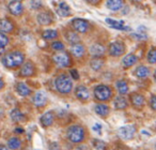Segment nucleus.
I'll return each mask as SVG.
<instances>
[{
    "instance_id": "obj_1",
    "label": "nucleus",
    "mask_w": 156,
    "mask_h": 150,
    "mask_svg": "<svg viewBox=\"0 0 156 150\" xmlns=\"http://www.w3.org/2000/svg\"><path fill=\"white\" fill-rule=\"evenodd\" d=\"M26 56L22 50H12L5 54L1 59V62L8 69H17L25 62Z\"/></svg>"
},
{
    "instance_id": "obj_2",
    "label": "nucleus",
    "mask_w": 156,
    "mask_h": 150,
    "mask_svg": "<svg viewBox=\"0 0 156 150\" xmlns=\"http://www.w3.org/2000/svg\"><path fill=\"white\" fill-rule=\"evenodd\" d=\"M55 87L57 92H59L62 96H67L73 90V79L66 73H60L55 79Z\"/></svg>"
},
{
    "instance_id": "obj_3",
    "label": "nucleus",
    "mask_w": 156,
    "mask_h": 150,
    "mask_svg": "<svg viewBox=\"0 0 156 150\" xmlns=\"http://www.w3.org/2000/svg\"><path fill=\"white\" fill-rule=\"evenodd\" d=\"M87 132L81 124H72L66 130V138L72 144H83L85 141Z\"/></svg>"
},
{
    "instance_id": "obj_4",
    "label": "nucleus",
    "mask_w": 156,
    "mask_h": 150,
    "mask_svg": "<svg viewBox=\"0 0 156 150\" xmlns=\"http://www.w3.org/2000/svg\"><path fill=\"white\" fill-rule=\"evenodd\" d=\"M93 96L96 101L100 103L108 102L112 99L113 97V90L109 85L106 84H100V85L95 86L93 90Z\"/></svg>"
},
{
    "instance_id": "obj_5",
    "label": "nucleus",
    "mask_w": 156,
    "mask_h": 150,
    "mask_svg": "<svg viewBox=\"0 0 156 150\" xmlns=\"http://www.w3.org/2000/svg\"><path fill=\"white\" fill-rule=\"evenodd\" d=\"M51 59L52 62L59 68H69L73 64V58H72L71 54L65 52V50L54 54Z\"/></svg>"
},
{
    "instance_id": "obj_6",
    "label": "nucleus",
    "mask_w": 156,
    "mask_h": 150,
    "mask_svg": "<svg viewBox=\"0 0 156 150\" xmlns=\"http://www.w3.org/2000/svg\"><path fill=\"white\" fill-rule=\"evenodd\" d=\"M69 27H71V29H73L75 32H77L78 35H79V33L83 35V33H87L90 31V29H91V24H90L89 20H85V18L77 17V18H73V20H71Z\"/></svg>"
},
{
    "instance_id": "obj_7",
    "label": "nucleus",
    "mask_w": 156,
    "mask_h": 150,
    "mask_svg": "<svg viewBox=\"0 0 156 150\" xmlns=\"http://www.w3.org/2000/svg\"><path fill=\"white\" fill-rule=\"evenodd\" d=\"M107 52H108V55L110 57L118 58V57H121L125 54L126 45H125V43L122 41H113L108 45Z\"/></svg>"
},
{
    "instance_id": "obj_8",
    "label": "nucleus",
    "mask_w": 156,
    "mask_h": 150,
    "mask_svg": "<svg viewBox=\"0 0 156 150\" xmlns=\"http://www.w3.org/2000/svg\"><path fill=\"white\" fill-rule=\"evenodd\" d=\"M135 134H136V126L134 124L123 126L118 130V135L120 136V138L124 139V141H129V139L134 138Z\"/></svg>"
},
{
    "instance_id": "obj_9",
    "label": "nucleus",
    "mask_w": 156,
    "mask_h": 150,
    "mask_svg": "<svg viewBox=\"0 0 156 150\" xmlns=\"http://www.w3.org/2000/svg\"><path fill=\"white\" fill-rule=\"evenodd\" d=\"M37 74V68L32 61H25L20 70V77H32Z\"/></svg>"
},
{
    "instance_id": "obj_10",
    "label": "nucleus",
    "mask_w": 156,
    "mask_h": 150,
    "mask_svg": "<svg viewBox=\"0 0 156 150\" xmlns=\"http://www.w3.org/2000/svg\"><path fill=\"white\" fill-rule=\"evenodd\" d=\"M129 103L136 109H141L145 105V98L140 92H132L129 94Z\"/></svg>"
},
{
    "instance_id": "obj_11",
    "label": "nucleus",
    "mask_w": 156,
    "mask_h": 150,
    "mask_svg": "<svg viewBox=\"0 0 156 150\" xmlns=\"http://www.w3.org/2000/svg\"><path fill=\"white\" fill-rule=\"evenodd\" d=\"M89 54L92 58L104 57L106 54V46L101 42H95L89 47Z\"/></svg>"
},
{
    "instance_id": "obj_12",
    "label": "nucleus",
    "mask_w": 156,
    "mask_h": 150,
    "mask_svg": "<svg viewBox=\"0 0 156 150\" xmlns=\"http://www.w3.org/2000/svg\"><path fill=\"white\" fill-rule=\"evenodd\" d=\"M37 22L41 26H49L55 22L54 14L50 11H42L37 15Z\"/></svg>"
},
{
    "instance_id": "obj_13",
    "label": "nucleus",
    "mask_w": 156,
    "mask_h": 150,
    "mask_svg": "<svg viewBox=\"0 0 156 150\" xmlns=\"http://www.w3.org/2000/svg\"><path fill=\"white\" fill-rule=\"evenodd\" d=\"M8 10H9L10 14L13 16H22L24 14L25 8L22 1H17V0H12L8 5Z\"/></svg>"
},
{
    "instance_id": "obj_14",
    "label": "nucleus",
    "mask_w": 156,
    "mask_h": 150,
    "mask_svg": "<svg viewBox=\"0 0 156 150\" xmlns=\"http://www.w3.org/2000/svg\"><path fill=\"white\" fill-rule=\"evenodd\" d=\"M48 101V97L47 93L43 90H39L37 91L32 97V103L35 107H39V108H42L44 107L46 104H47Z\"/></svg>"
},
{
    "instance_id": "obj_15",
    "label": "nucleus",
    "mask_w": 156,
    "mask_h": 150,
    "mask_svg": "<svg viewBox=\"0 0 156 150\" xmlns=\"http://www.w3.org/2000/svg\"><path fill=\"white\" fill-rule=\"evenodd\" d=\"M75 97L77 100L81 101V102H87L90 99V90L87 86L85 85H78L75 88Z\"/></svg>"
},
{
    "instance_id": "obj_16",
    "label": "nucleus",
    "mask_w": 156,
    "mask_h": 150,
    "mask_svg": "<svg viewBox=\"0 0 156 150\" xmlns=\"http://www.w3.org/2000/svg\"><path fill=\"white\" fill-rule=\"evenodd\" d=\"M69 53H71L72 57L80 59L86 56V54H87V48H86L85 44L79 42V43H76V44H74V45H71Z\"/></svg>"
},
{
    "instance_id": "obj_17",
    "label": "nucleus",
    "mask_w": 156,
    "mask_h": 150,
    "mask_svg": "<svg viewBox=\"0 0 156 150\" xmlns=\"http://www.w3.org/2000/svg\"><path fill=\"white\" fill-rule=\"evenodd\" d=\"M14 29H15V24L13 23V20L8 17L0 18V32L8 35L13 32Z\"/></svg>"
},
{
    "instance_id": "obj_18",
    "label": "nucleus",
    "mask_w": 156,
    "mask_h": 150,
    "mask_svg": "<svg viewBox=\"0 0 156 150\" xmlns=\"http://www.w3.org/2000/svg\"><path fill=\"white\" fill-rule=\"evenodd\" d=\"M56 119V114L54 111H48L44 113L40 118V123L43 128H48V126H52Z\"/></svg>"
},
{
    "instance_id": "obj_19",
    "label": "nucleus",
    "mask_w": 156,
    "mask_h": 150,
    "mask_svg": "<svg viewBox=\"0 0 156 150\" xmlns=\"http://www.w3.org/2000/svg\"><path fill=\"white\" fill-rule=\"evenodd\" d=\"M63 37L66 40L67 43H69L71 45H74V44L80 42V35H78L77 32H75L73 29H64Z\"/></svg>"
},
{
    "instance_id": "obj_20",
    "label": "nucleus",
    "mask_w": 156,
    "mask_h": 150,
    "mask_svg": "<svg viewBox=\"0 0 156 150\" xmlns=\"http://www.w3.org/2000/svg\"><path fill=\"white\" fill-rule=\"evenodd\" d=\"M105 22H106V24L108 25L110 28L117 29V30H120V31H129L130 30L129 27L124 25L123 20H112V18H106Z\"/></svg>"
},
{
    "instance_id": "obj_21",
    "label": "nucleus",
    "mask_w": 156,
    "mask_h": 150,
    "mask_svg": "<svg viewBox=\"0 0 156 150\" xmlns=\"http://www.w3.org/2000/svg\"><path fill=\"white\" fill-rule=\"evenodd\" d=\"M138 60H139V58L135 54L125 55L121 61L122 68H124V69H129V68H132L134 64H136V63L138 62Z\"/></svg>"
},
{
    "instance_id": "obj_22",
    "label": "nucleus",
    "mask_w": 156,
    "mask_h": 150,
    "mask_svg": "<svg viewBox=\"0 0 156 150\" xmlns=\"http://www.w3.org/2000/svg\"><path fill=\"white\" fill-rule=\"evenodd\" d=\"M113 106H115V109H118V111H123V109H126L128 108V106H129V102H128V100L125 98V96H118L115 98V100H113Z\"/></svg>"
},
{
    "instance_id": "obj_23",
    "label": "nucleus",
    "mask_w": 156,
    "mask_h": 150,
    "mask_svg": "<svg viewBox=\"0 0 156 150\" xmlns=\"http://www.w3.org/2000/svg\"><path fill=\"white\" fill-rule=\"evenodd\" d=\"M125 5V0H107L106 8L112 12H118L122 10Z\"/></svg>"
},
{
    "instance_id": "obj_24",
    "label": "nucleus",
    "mask_w": 156,
    "mask_h": 150,
    "mask_svg": "<svg viewBox=\"0 0 156 150\" xmlns=\"http://www.w3.org/2000/svg\"><path fill=\"white\" fill-rule=\"evenodd\" d=\"M134 74H135V76L140 79H147V77L150 76V74H151V70H150V68L147 67V65L139 64L138 67L135 69Z\"/></svg>"
},
{
    "instance_id": "obj_25",
    "label": "nucleus",
    "mask_w": 156,
    "mask_h": 150,
    "mask_svg": "<svg viewBox=\"0 0 156 150\" xmlns=\"http://www.w3.org/2000/svg\"><path fill=\"white\" fill-rule=\"evenodd\" d=\"M15 90L20 97H29L31 93H32V90L29 87L27 84L23 83V82H18V83L15 84Z\"/></svg>"
},
{
    "instance_id": "obj_26",
    "label": "nucleus",
    "mask_w": 156,
    "mask_h": 150,
    "mask_svg": "<svg viewBox=\"0 0 156 150\" xmlns=\"http://www.w3.org/2000/svg\"><path fill=\"white\" fill-rule=\"evenodd\" d=\"M56 13L61 17H69L72 15V10L66 2H60L56 8Z\"/></svg>"
},
{
    "instance_id": "obj_27",
    "label": "nucleus",
    "mask_w": 156,
    "mask_h": 150,
    "mask_svg": "<svg viewBox=\"0 0 156 150\" xmlns=\"http://www.w3.org/2000/svg\"><path fill=\"white\" fill-rule=\"evenodd\" d=\"M94 112H95L100 117L106 118L107 116L110 114V107L107 104H105V103H98V104L94 106Z\"/></svg>"
},
{
    "instance_id": "obj_28",
    "label": "nucleus",
    "mask_w": 156,
    "mask_h": 150,
    "mask_svg": "<svg viewBox=\"0 0 156 150\" xmlns=\"http://www.w3.org/2000/svg\"><path fill=\"white\" fill-rule=\"evenodd\" d=\"M59 32L56 29H45V30L42 31L41 37L45 41H54V40L58 39L59 38Z\"/></svg>"
},
{
    "instance_id": "obj_29",
    "label": "nucleus",
    "mask_w": 156,
    "mask_h": 150,
    "mask_svg": "<svg viewBox=\"0 0 156 150\" xmlns=\"http://www.w3.org/2000/svg\"><path fill=\"white\" fill-rule=\"evenodd\" d=\"M115 88H117L120 96H125L129 91V86H128V83L125 79H119V81H117Z\"/></svg>"
},
{
    "instance_id": "obj_30",
    "label": "nucleus",
    "mask_w": 156,
    "mask_h": 150,
    "mask_svg": "<svg viewBox=\"0 0 156 150\" xmlns=\"http://www.w3.org/2000/svg\"><path fill=\"white\" fill-rule=\"evenodd\" d=\"M105 64V58L104 57H100V58H92L90 60V68L93 71L98 72L104 67Z\"/></svg>"
},
{
    "instance_id": "obj_31",
    "label": "nucleus",
    "mask_w": 156,
    "mask_h": 150,
    "mask_svg": "<svg viewBox=\"0 0 156 150\" xmlns=\"http://www.w3.org/2000/svg\"><path fill=\"white\" fill-rule=\"evenodd\" d=\"M10 117H11V119L13 120L14 122H22L26 119L25 115L22 113V111H20V108L12 109V112L10 113Z\"/></svg>"
},
{
    "instance_id": "obj_32",
    "label": "nucleus",
    "mask_w": 156,
    "mask_h": 150,
    "mask_svg": "<svg viewBox=\"0 0 156 150\" xmlns=\"http://www.w3.org/2000/svg\"><path fill=\"white\" fill-rule=\"evenodd\" d=\"M22 147V141L18 137L13 136L8 139V148L11 150H18Z\"/></svg>"
},
{
    "instance_id": "obj_33",
    "label": "nucleus",
    "mask_w": 156,
    "mask_h": 150,
    "mask_svg": "<svg viewBox=\"0 0 156 150\" xmlns=\"http://www.w3.org/2000/svg\"><path fill=\"white\" fill-rule=\"evenodd\" d=\"M147 61L150 64H156V47L152 46L147 53Z\"/></svg>"
},
{
    "instance_id": "obj_34",
    "label": "nucleus",
    "mask_w": 156,
    "mask_h": 150,
    "mask_svg": "<svg viewBox=\"0 0 156 150\" xmlns=\"http://www.w3.org/2000/svg\"><path fill=\"white\" fill-rule=\"evenodd\" d=\"M50 47H51L52 50H55L57 53L63 52V50H65V44L62 41H60V40H55L50 44Z\"/></svg>"
},
{
    "instance_id": "obj_35",
    "label": "nucleus",
    "mask_w": 156,
    "mask_h": 150,
    "mask_svg": "<svg viewBox=\"0 0 156 150\" xmlns=\"http://www.w3.org/2000/svg\"><path fill=\"white\" fill-rule=\"evenodd\" d=\"M93 146L95 149L98 150H106L107 149V144L102 139H93Z\"/></svg>"
},
{
    "instance_id": "obj_36",
    "label": "nucleus",
    "mask_w": 156,
    "mask_h": 150,
    "mask_svg": "<svg viewBox=\"0 0 156 150\" xmlns=\"http://www.w3.org/2000/svg\"><path fill=\"white\" fill-rule=\"evenodd\" d=\"M10 43V39L7 35L0 32V49L5 48V46H8V44Z\"/></svg>"
},
{
    "instance_id": "obj_37",
    "label": "nucleus",
    "mask_w": 156,
    "mask_h": 150,
    "mask_svg": "<svg viewBox=\"0 0 156 150\" xmlns=\"http://www.w3.org/2000/svg\"><path fill=\"white\" fill-rule=\"evenodd\" d=\"M30 8L35 11H39L43 8V1L42 0H30Z\"/></svg>"
},
{
    "instance_id": "obj_38",
    "label": "nucleus",
    "mask_w": 156,
    "mask_h": 150,
    "mask_svg": "<svg viewBox=\"0 0 156 150\" xmlns=\"http://www.w3.org/2000/svg\"><path fill=\"white\" fill-rule=\"evenodd\" d=\"M134 38H136L137 40H140V41H144L147 39V32H140V31H136L135 33H133Z\"/></svg>"
},
{
    "instance_id": "obj_39",
    "label": "nucleus",
    "mask_w": 156,
    "mask_h": 150,
    "mask_svg": "<svg viewBox=\"0 0 156 150\" xmlns=\"http://www.w3.org/2000/svg\"><path fill=\"white\" fill-rule=\"evenodd\" d=\"M150 107H151L152 111L156 112V94H152L150 97V101H149Z\"/></svg>"
},
{
    "instance_id": "obj_40",
    "label": "nucleus",
    "mask_w": 156,
    "mask_h": 150,
    "mask_svg": "<svg viewBox=\"0 0 156 150\" xmlns=\"http://www.w3.org/2000/svg\"><path fill=\"white\" fill-rule=\"evenodd\" d=\"M69 76L74 81H78L79 79V73H78V71L76 69H71L69 70Z\"/></svg>"
},
{
    "instance_id": "obj_41",
    "label": "nucleus",
    "mask_w": 156,
    "mask_h": 150,
    "mask_svg": "<svg viewBox=\"0 0 156 150\" xmlns=\"http://www.w3.org/2000/svg\"><path fill=\"white\" fill-rule=\"evenodd\" d=\"M75 150H90V148H89V146L85 145V144H79V145L75 148Z\"/></svg>"
},
{
    "instance_id": "obj_42",
    "label": "nucleus",
    "mask_w": 156,
    "mask_h": 150,
    "mask_svg": "<svg viewBox=\"0 0 156 150\" xmlns=\"http://www.w3.org/2000/svg\"><path fill=\"white\" fill-rule=\"evenodd\" d=\"M85 1L91 5H98L101 2H102V0H85Z\"/></svg>"
},
{
    "instance_id": "obj_43",
    "label": "nucleus",
    "mask_w": 156,
    "mask_h": 150,
    "mask_svg": "<svg viewBox=\"0 0 156 150\" xmlns=\"http://www.w3.org/2000/svg\"><path fill=\"white\" fill-rule=\"evenodd\" d=\"M93 130L94 131H98V134H102V126L100 123H95L93 126Z\"/></svg>"
},
{
    "instance_id": "obj_44",
    "label": "nucleus",
    "mask_w": 156,
    "mask_h": 150,
    "mask_svg": "<svg viewBox=\"0 0 156 150\" xmlns=\"http://www.w3.org/2000/svg\"><path fill=\"white\" fill-rule=\"evenodd\" d=\"M15 133H17V134H23V133H24V129L18 126V128L15 129Z\"/></svg>"
},
{
    "instance_id": "obj_45",
    "label": "nucleus",
    "mask_w": 156,
    "mask_h": 150,
    "mask_svg": "<svg viewBox=\"0 0 156 150\" xmlns=\"http://www.w3.org/2000/svg\"><path fill=\"white\" fill-rule=\"evenodd\" d=\"M5 81H3L2 79H1V77H0V90H2L3 88H5Z\"/></svg>"
},
{
    "instance_id": "obj_46",
    "label": "nucleus",
    "mask_w": 156,
    "mask_h": 150,
    "mask_svg": "<svg viewBox=\"0 0 156 150\" xmlns=\"http://www.w3.org/2000/svg\"><path fill=\"white\" fill-rule=\"evenodd\" d=\"M128 10H129V8L126 7V5H124V8L122 9V14H124V15H125V14H127Z\"/></svg>"
},
{
    "instance_id": "obj_47",
    "label": "nucleus",
    "mask_w": 156,
    "mask_h": 150,
    "mask_svg": "<svg viewBox=\"0 0 156 150\" xmlns=\"http://www.w3.org/2000/svg\"><path fill=\"white\" fill-rule=\"evenodd\" d=\"M0 150H10V149L8 148V146L2 145V144H0Z\"/></svg>"
},
{
    "instance_id": "obj_48",
    "label": "nucleus",
    "mask_w": 156,
    "mask_h": 150,
    "mask_svg": "<svg viewBox=\"0 0 156 150\" xmlns=\"http://www.w3.org/2000/svg\"><path fill=\"white\" fill-rule=\"evenodd\" d=\"M133 2H135V3H139V2H141L142 0H132Z\"/></svg>"
},
{
    "instance_id": "obj_49",
    "label": "nucleus",
    "mask_w": 156,
    "mask_h": 150,
    "mask_svg": "<svg viewBox=\"0 0 156 150\" xmlns=\"http://www.w3.org/2000/svg\"><path fill=\"white\" fill-rule=\"evenodd\" d=\"M153 77H154V82L156 83V70H155V72H154V74H153Z\"/></svg>"
},
{
    "instance_id": "obj_50",
    "label": "nucleus",
    "mask_w": 156,
    "mask_h": 150,
    "mask_svg": "<svg viewBox=\"0 0 156 150\" xmlns=\"http://www.w3.org/2000/svg\"><path fill=\"white\" fill-rule=\"evenodd\" d=\"M17 1H23V0H17Z\"/></svg>"
},
{
    "instance_id": "obj_51",
    "label": "nucleus",
    "mask_w": 156,
    "mask_h": 150,
    "mask_svg": "<svg viewBox=\"0 0 156 150\" xmlns=\"http://www.w3.org/2000/svg\"><path fill=\"white\" fill-rule=\"evenodd\" d=\"M155 150H156V145H155Z\"/></svg>"
},
{
    "instance_id": "obj_52",
    "label": "nucleus",
    "mask_w": 156,
    "mask_h": 150,
    "mask_svg": "<svg viewBox=\"0 0 156 150\" xmlns=\"http://www.w3.org/2000/svg\"><path fill=\"white\" fill-rule=\"evenodd\" d=\"M154 1H155V2H156V0H154Z\"/></svg>"
}]
</instances>
